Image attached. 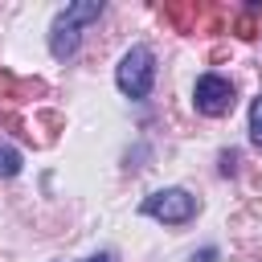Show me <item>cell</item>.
I'll return each mask as SVG.
<instances>
[{
  "label": "cell",
  "mask_w": 262,
  "mask_h": 262,
  "mask_svg": "<svg viewBox=\"0 0 262 262\" xmlns=\"http://www.w3.org/2000/svg\"><path fill=\"white\" fill-rule=\"evenodd\" d=\"M115 82L127 98H147L151 82H156V53L147 45H131L115 66Z\"/></svg>",
  "instance_id": "cell-2"
},
{
  "label": "cell",
  "mask_w": 262,
  "mask_h": 262,
  "mask_svg": "<svg viewBox=\"0 0 262 262\" xmlns=\"http://www.w3.org/2000/svg\"><path fill=\"white\" fill-rule=\"evenodd\" d=\"M233 168H237V151H225V156H221V172H225V176H229V172H233Z\"/></svg>",
  "instance_id": "cell-9"
},
{
  "label": "cell",
  "mask_w": 262,
  "mask_h": 262,
  "mask_svg": "<svg viewBox=\"0 0 262 262\" xmlns=\"http://www.w3.org/2000/svg\"><path fill=\"white\" fill-rule=\"evenodd\" d=\"M90 262H111V254H98V258H90Z\"/></svg>",
  "instance_id": "cell-11"
},
{
  "label": "cell",
  "mask_w": 262,
  "mask_h": 262,
  "mask_svg": "<svg viewBox=\"0 0 262 262\" xmlns=\"http://www.w3.org/2000/svg\"><path fill=\"white\" fill-rule=\"evenodd\" d=\"M213 258H217V250H213V246H209V250H201V254H196V258H192V262H213Z\"/></svg>",
  "instance_id": "cell-10"
},
{
  "label": "cell",
  "mask_w": 262,
  "mask_h": 262,
  "mask_svg": "<svg viewBox=\"0 0 262 262\" xmlns=\"http://www.w3.org/2000/svg\"><path fill=\"white\" fill-rule=\"evenodd\" d=\"M143 213L156 217V221H164V225H184L196 213V196L184 192V188H160V192H151L143 201Z\"/></svg>",
  "instance_id": "cell-3"
},
{
  "label": "cell",
  "mask_w": 262,
  "mask_h": 262,
  "mask_svg": "<svg viewBox=\"0 0 262 262\" xmlns=\"http://www.w3.org/2000/svg\"><path fill=\"white\" fill-rule=\"evenodd\" d=\"M20 172V151L12 143H0V176H16Z\"/></svg>",
  "instance_id": "cell-7"
},
{
  "label": "cell",
  "mask_w": 262,
  "mask_h": 262,
  "mask_svg": "<svg viewBox=\"0 0 262 262\" xmlns=\"http://www.w3.org/2000/svg\"><path fill=\"white\" fill-rule=\"evenodd\" d=\"M233 33L242 37V41H254L258 33H262V4L254 0V4H246V12H237L233 16Z\"/></svg>",
  "instance_id": "cell-6"
},
{
  "label": "cell",
  "mask_w": 262,
  "mask_h": 262,
  "mask_svg": "<svg viewBox=\"0 0 262 262\" xmlns=\"http://www.w3.org/2000/svg\"><path fill=\"white\" fill-rule=\"evenodd\" d=\"M250 139L262 147V94H258L254 106H250Z\"/></svg>",
  "instance_id": "cell-8"
},
{
  "label": "cell",
  "mask_w": 262,
  "mask_h": 262,
  "mask_svg": "<svg viewBox=\"0 0 262 262\" xmlns=\"http://www.w3.org/2000/svg\"><path fill=\"white\" fill-rule=\"evenodd\" d=\"M160 12H164L180 33H196V25H201V16H205V8H201V4H164Z\"/></svg>",
  "instance_id": "cell-5"
},
{
  "label": "cell",
  "mask_w": 262,
  "mask_h": 262,
  "mask_svg": "<svg viewBox=\"0 0 262 262\" xmlns=\"http://www.w3.org/2000/svg\"><path fill=\"white\" fill-rule=\"evenodd\" d=\"M98 16H102V0H74V4H66L53 16V29H49V53L57 61L74 57L78 53V41H82V25L86 20H98Z\"/></svg>",
  "instance_id": "cell-1"
},
{
  "label": "cell",
  "mask_w": 262,
  "mask_h": 262,
  "mask_svg": "<svg viewBox=\"0 0 262 262\" xmlns=\"http://www.w3.org/2000/svg\"><path fill=\"white\" fill-rule=\"evenodd\" d=\"M192 102H196V111L201 115H225L229 106H233V86H229V78H221V74H201L196 78V90H192Z\"/></svg>",
  "instance_id": "cell-4"
}]
</instances>
